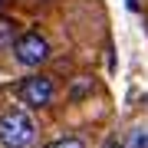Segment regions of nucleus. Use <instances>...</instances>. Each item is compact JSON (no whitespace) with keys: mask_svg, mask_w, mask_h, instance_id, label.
<instances>
[{"mask_svg":"<svg viewBox=\"0 0 148 148\" xmlns=\"http://www.w3.org/2000/svg\"><path fill=\"white\" fill-rule=\"evenodd\" d=\"M16 40H20V23H16L13 16H3V13H0V53L10 49Z\"/></svg>","mask_w":148,"mask_h":148,"instance_id":"obj_4","label":"nucleus"},{"mask_svg":"<svg viewBox=\"0 0 148 148\" xmlns=\"http://www.w3.org/2000/svg\"><path fill=\"white\" fill-rule=\"evenodd\" d=\"M46 148H86V142L79 135H63V138H56V142H49Z\"/></svg>","mask_w":148,"mask_h":148,"instance_id":"obj_6","label":"nucleus"},{"mask_svg":"<svg viewBox=\"0 0 148 148\" xmlns=\"http://www.w3.org/2000/svg\"><path fill=\"white\" fill-rule=\"evenodd\" d=\"M115 148H125V145H115Z\"/></svg>","mask_w":148,"mask_h":148,"instance_id":"obj_8","label":"nucleus"},{"mask_svg":"<svg viewBox=\"0 0 148 148\" xmlns=\"http://www.w3.org/2000/svg\"><path fill=\"white\" fill-rule=\"evenodd\" d=\"M36 142V122L27 109L0 112V148H30Z\"/></svg>","mask_w":148,"mask_h":148,"instance_id":"obj_1","label":"nucleus"},{"mask_svg":"<svg viewBox=\"0 0 148 148\" xmlns=\"http://www.w3.org/2000/svg\"><path fill=\"white\" fill-rule=\"evenodd\" d=\"M125 148H148V125H135L132 132H128Z\"/></svg>","mask_w":148,"mask_h":148,"instance_id":"obj_5","label":"nucleus"},{"mask_svg":"<svg viewBox=\"0 0 148 148\" xmlns=\"http://www.w3.org/2000/svg\"><path fill=\"white\" fill-rule=\"evenodd\" d=\"M7 3H10V0H0V10H3V7H7Z\"/></svg>","mask_w":148,"mask_h":148,"instance_id":"obj_7","label":"nucleus"},{"mask_svg":"<svg viewBox=\"0 0 148 148\" xmlns=\"http://www.w3.org/2000/svg\"><path fill=\"white\" fill-rule=\"evenodd\" d=\"M13 56H16L20 66H40V63L49 59V40L43 33H36V30H27L13 43Z\"/></svg>","mask_w":148,"mask_h":148,"instance_id":"obj_2","label":"nucleus"},{"mask_svg":"<svg viewBox=\"0 0 148 148\" xmlns=\"http://www.w3.org/2000/svg\"><path fill=\"white\" fill-rule=\"evenodd\" d=\"M16 95L30 109H46L53 102V95H56V82L49 76H27V79L16 86Z\"/></svg>","mask_w":148,"mask_h":148,"instance_id":"obj_3","label":"nucleus"}]
</instances>
